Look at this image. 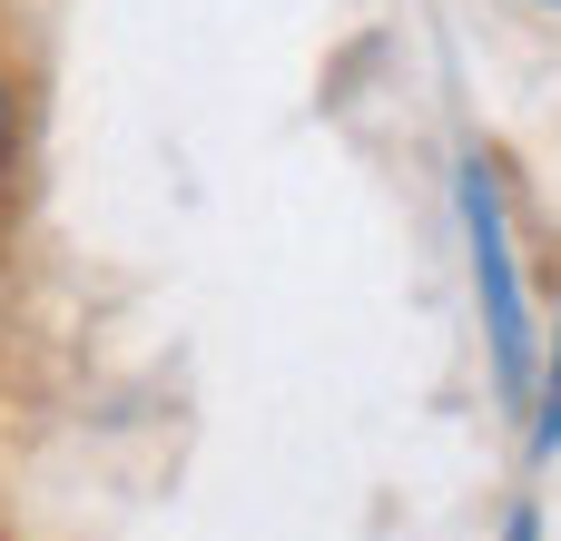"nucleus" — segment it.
<instances>
[{
	"mask_svg": "<svg viewBox=\"0 0 561 541\" xmlns=\"http://www.w3.org/2000/svg\"><path fill=\"white\" fill-rule=\"evenodd\" d=\"M533 10H552V20H561V0H533Z\"/></svg>",
	"mask_w": 561,
	"mask_h": 541,
	"instance_id": "5",
	"label": "nucleus"
},
{
	"mask_svg": "<svg viewBox=\"0 0 561 541\" xmlns=\"http://www.w3.org/2000/svg\"><path fill=\"white\" fill-rule=\"evenodd\" d=\"M20 158H30V79L0 59V197H10V177H20Z\"/></svg>",
	"mask_w": 561,
	"mask_h": 541,
	"instance_id": "3",
	"label": "nucleus"
},
{
	"mask_svg": "<svg viewBox=\"0 0 561 541\" xmlns=\"http://www.w3.org/2000/svg\"><path fill=\"white\" fill-rule=\"evenodd\" d=\"M454 227H463V286H473L493 404L523 414L533 404V365H542V306H533V276H523V237H513V197H503L493 148L454 158Z\"/></svg>",
	"mask_w": 561,
	"mask_h": 541,
	"instance_id": "1",
	"label": "nucleus"
},
{
	"mask_svg": "<svg viewBox=\"0 0 561 541\" xmlns=\"http://www.w3.org/2000/svg\"><path fill=\"white\" fill-rule=\"evenodd\" d=\"M503 541H552V522H542V503H513V513H503Z\"/></svg>",
	"mask_w": 561,
	"mask_h": 541,
	"instance_id": "4",
	"label": "nucleus"
},
{
	"mask_svg": "<svg viewBox=\"0 0 561 541\" xmlns=\"http://www.w3.org/2000/svg\"><path fill=\"white\" fill-rule=\"evenodd\" d=\"M523 444H533V463H561V306H552V325H542V365H533Z\"/></svg>",
	"mask_w": 561,
	"mask_h": 541,
	"instance_id": "2",
	"label": "nucleus"
}]
</instances>
